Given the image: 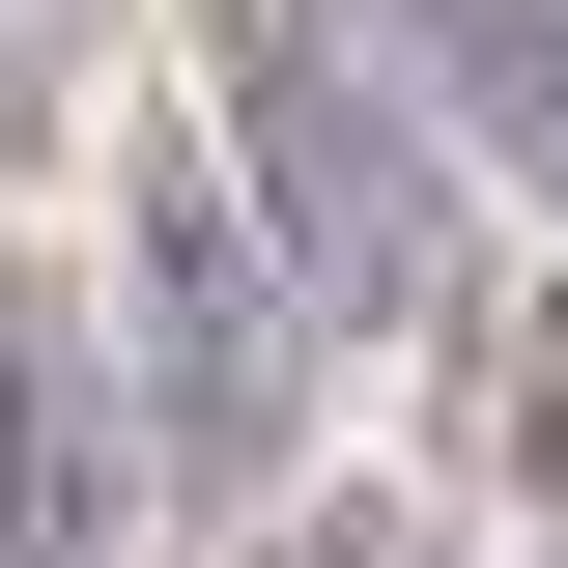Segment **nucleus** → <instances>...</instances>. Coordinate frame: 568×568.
<instances>
[{
  "label": "nucleus",
  "instance_id": "nucleus-5",
  "mask_svg": "<svg viewBox=\"0 0 568 568\" xmlns=\"http://www.w3.org/2000/svg\"><path fill=\"white\" fill-rule=\"evenodd\" d=\"M511 511H540V568H568V284L511 313Z\"/></svg>",
  "mask_w": 568,
  "mask_h": 568
},
{
  "label": "nucleus",
  "instance_id": "nucleus-1",
  "mask_svg": "<svg viewBox=\"0 0 568 568\" xmlns=\"http://www.w3.org/2000/svg\"><path fill=\"white\" fill-rule=\"evenodd\" d=\"M200 142L256 171L284 284H313L342 342H426V313H455V142H426V85L369 58L342 0H200Z\"/></svg>",
  "mask_w": 568,
  "mask_h": 568
},
{
  "label": "nucleus",
  "instance_id": "nucleus-3",
  "mask_svg": "<svg viewBox=\"0 0 568 568\" xmlns=\"http://www.w3.org/2000/svg\"><path fill=\"white\" fill-rule=\"evenodd\" d=\"M142 511V426H114V342H85V284L0 227V568H114Z\"/></svg>",
  "mask_w": 568,
  "mask_h": 568
},
{
  "label": "nucleus",
  "instance_id": "nucleus-6",
  "mask_svg": "<svg viewBox=\"0 0 568 568\" xmlns=\"http://www.w3.org/2000/svg\"><path fill=\"white\" fill-rule=\"evenodd\" d=\"M256 568H426V511H369V484H342V511H284Z\"/></svg>",
  "mask_w": 568,
  "mask_h": 568
},
{
  "label": "nucleus",
  "instance_id": "nucleus-2",
  "mask_svg": "<svg viewBox=\"0 0 568 568\" xmlns=\"http://www.w3.org/2000/svg\"><path fill=\"white\" fill-rule=\"evenodd\" d=\"M114 284H142V455H171V484H284V426H313V284H284V227H256L227 142H142L114 171Z\"/></svg>",
  "mask_w": 568,
  "mask_h": 568
},
{
  "label": "nucleus",
  "instance_id": "nucleus-4",
  "mask_svg": "<svg viewBox=\"0 0 568 568\" xmlns=\"http://www.w3.org/2000/svg\"><path fill=\"white\" fill-rule=\"evenodd\" d=\"M398 85L455 171H511V200H568V0H398Z\"/></svg>",
  "mask_w": 568,
  "mask_h": 568
}]
</instances>
